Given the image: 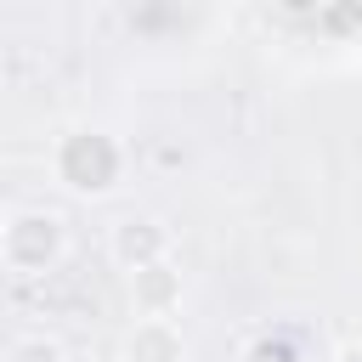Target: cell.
I'll use <instances>...</instances> for the list:
<instances>
[{
	"label": "cell",
	"mask_w": 362,
	"mask_h": 362,
	"mask_svg": "<svg viewBox=\"0 0 362 362\" xmlns=\"http://www.w3.org/2000/svg\"><path fill=\"white\" fill-rule=\"evenodd\" d=\"M6 362H74V356L57 334H23V339H11Z\"/></svg>",
	"instance_id": "52a82bcc"
},
{
	"label": "cell",
	"mask_w": 362,
	"mask_h": 362,
	"mask_svg": "<svg viewBox=\"0 0 362 362\" xmlns=\"http://www.w3.org/2000/svg\"><path fill=\"white\" fill-rule=\"evenodd\" d=\"M181 294H187V277H181L175 260H153V266L130 272V305L141 317H170L181 305Z\"/></svg>",
	"instance_id": "277c9868"
},
{
	"label": "cell",
	"mask_w": 362,
	"mask_h": 362,
	"mask_svg": "<svg viewBox=\"0 0 362 362\" xmlns=\"http://www.w3.org/2000/svg\"><path fill=\"white\" fill-rule=\"evenodd\" d=\"M124 362H187V334L170 317H141L124 334Z\"/></svg>",
	"instance_id": "5b68a950"
},
{
	"label": "cell",
	"mask_w": 362,
	"mask_h": 362,
	"mask_svg": "<svg viewBox=\"0 0 362 362\" xmlns=\"http://www.w3.org/2000/svg\"><path fill=\"white\" fill-rule=\"evenodd\" d=\"M238 362H305V351H300V339L288 328H260V334L243 339Z\"/></svg>",
	"instance_id": "8992f818"
},
{
	"label": "cell",
	"mask_w": 362,
	"mask_h": 362,
	"mask_svg": "<svg viewBox=\"0 0 362 362\" xmlns=\"http://www.w3.org/2000/svg\"><path fill=\"white\" fill-rule=\"evenodd\" d=\"M51 170L74 198H107L124 181V147L107 130H68L51 153Z\"/></svg>",
	"instance_id": "7a4b0ae2"
},
{
	"label": "cell",
	"mask_w": 362,
	"mask_h": 362,
	"mask_svg": "<svg viewBox=\"0 0 362 362\" xmlns=\"http://www.w3.org/2000/svg\"><path fill=\"white\" fill-rule=\"evenodd\" d=\"M68 260V221L62 209L45 204H23L11 215H0V272L6 277H45Z\"/></svg>",
	"instance_id": "6da1fadb"
},
{
	"label": "cell",
	"mask_w": 362,
	"mask_h": 362,
	"mask_svg": "<svg viewBox=\"0 0 362 362\" xmlns=\"http://www.w3.org/2000/svg\"><path fill=\"white\" fill-rule=\"evenodd\" d=\"M328 362H362V339H345V345H334V356Z\"/></svg>",
	"instance_id": "ba28073f"
},
{
	"label": "cell",
	"mask_w": 362,
	"mask_h": 362,
	"mask_svg": "<svg viewBox=\"0 0 362 362\" xmlns=\"http://www.w3.org/2000/svg\"><path fill=\"white\" fill-rule=\"evenodd\" d=\"M170 249H175V232H170L158 215H147V209H130V215H119V221L107 226V260H113L119 272L170 260Z\"/></svg>",
	"instance_id": "3957f363"
}]
</instances>
